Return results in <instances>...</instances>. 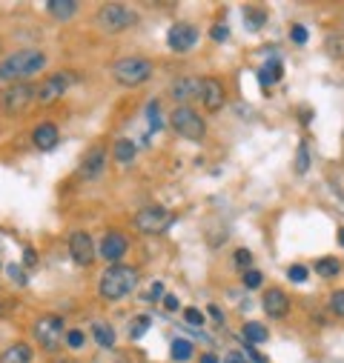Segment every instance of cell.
<instances>
[{
    "label": "cell",
    "instance_id": "8fae6325",
    "mask_svg": "<svg viewBox=\"0 0 344 363\" xmlns=\"http://www.w3.org/2000/svg\"><path fill=\"white\" fill-rule=\"evenodd\" d=\"M166 43H169L172 52H190L198 43V29L190 23H176L166 34Z\"/></svg>",
    "mask_w": 344,
    "mask_h": 363
},
{
    "label": "cell",
    "instance_id": "5bb4252c",
    "mask_svg": "<svg viewBox=\"0 0 344 363\" xmlns=\"http://www.w3.org/2000/svg\"><path fill=\"white\" fill-rule=\"evenodd\" d=\"M126 249H129V238L121 235V232H109V235H104V241H101V255H104V260H121V257L126 255Z\"/></svg>",
    "mask_w": 344,
    "mask_h": 363
},
{
    "label": "cell",
    "instance_id": "30bf717a",
    "mask_svg": "<svg viewBox=\"0 0 344 363\" xmlns=\"http://www.w3.org/2000/svg\"><path fill=\"white\" fill-rule=\"evenodd\" d=\"M75 77L72 75H66V72H58V75H49L47 80H43L40 86H37V101L40 103H52V101H58L66 89H69V83H72Z\"/></svg>",
    "mask_w": 344,
    "mask_h": 363
},
{
    "label": "cell",
    "instance_id": "7c38bea8",
    "mask_svg": "<svg viewBox=\"0 0 344 363\" xmlns=\"http://www.w3.org/2000/svg\"><path fill=\"white\" fill-rule=\"evenodd\" d=\"M69 255L75 263L80 266H90L95 260V246H92V238L86 232H72L69 235Z\"/></svg>",
    "mask_w": 344,
    "mask_h": 363
},
{
    "label": "cell",
    "instance_id": "d590c367",
    "mask_svg": "<svg viewBox=\"0 0 344 363\" xmlns=\"http://www.w3.org/2000/svg\"><path fill=\"white\" fill-rule=\"evenodd\" d=\"M9 278H12V281H15L18 286H23V284H26V275L20 272V266H15V263L9 266Z\"/></svg>",
    "mask_w": 344,
    "mask_h": 363
},
{
    "label": "cell",
    "instance_id": "ee69618b",
    "mask_svg": "<svg viewBox=\"0 0 344 363\" xmlns=\"http://www.w3.org/2000/svg\"><path fill=\"white\" fill-rule=\"evenodd\" d=\"M209 317H215V321L221 324V309L219 306H209Z\"/></svg>",
    "mask_w": 344,
    "mask_h": 363
},
{
    "label": "cell",
    "instance_id": "277c9868",
    "mask_svg": "<svg viewBox=\"0 0 344 363\" xmlns=\"http://www.w3.org/2000/svg\"><path fill=\"white\" fill-rule=\"evenodd\" d=\"M172 223H176V215L166 212L164 206H144L135 215V229L144 235H164Z\"/></svg>",
    "mask_w": 344,
    "mask_h": 363
},
{
    "label": "cell",
    "instance_id": "cb8c5ba5",
    "mask_svg": "<svg viewBox=\"0 0 344 363\" xmlns=\"http://www.w3.org/2000/svg\"><path fill=\"white\" fill-rule=\"evenodd\" d=\"M192 357V343L184 340V338H176L172 340V360H190Z\"/></svg>",
    "mask_w": 344,
    "mask_h": 363
},
{
    "label": "cell",
    "instance_id": "bcb514c9",
    "mask_svg": "<svg viewBox=\"0 0 344 363\" xmlns=\"http://www.w3.org/2000/svg\"><path fill=\"white\" fill-rule=\"evenodd\" d=\"M338 243H341V246H344V229H341V232H338Z\"/></svg>",
    "mask_w": 344,
    "mask_h": 363
},
{
    "label": "cell",
    "instance_id": "b9f144b4",
    "mask_svg": "<svg viewBox=\"0 0 344 363\" xmlns=\"http://www.w3.org/2000/svg\"><path fill=\"white\" fill-rule=\"evenodd\" d=\"M158 298H164V284H152V292H149V300H158Z\"/></svg>",
    "mask_w": 344,
    "mask_h": 363
},
{
    "label": "cell",
    "instance_id": "9a60e30c",
    "mask_svg": "<svg viewBox=\"0 0 344 363\" xmlns=\"http://www.w3.org/2000/svg\"><path fill=\"white\" fill-rule=\"evenodd\" d=\"M201 89H204V80H195V77H181L172 83V98L187 103V101H201Z\"/></svg>",
    "mask_w": 344,
    "mask_h": 363
},
{
    "label": "cell",
    "instance_id": "c3c4849f",
    "mask_svg": "<svg viewBox=\"0 0 344 363\" xmlns=\"http://www.w3.org/2000/svg\"><path fill=\"white\" fill-rule=\"evenodd\" d=\"M0 309H4V303H0Z\"/></svg>",
    "mask_w": 344,
    "mask_h": 363
},
{
    "label": "cell",
    "instance_id": "e0dca14e",
    "mask_svg": "<svg viewBox=\"0 0 344 363\" xmlns=\"http://www.w3.org/2000/svg\"><path fill=\"white\" fill-rule=\"evenodd\" d=\"M32 141H35V146L43 149V152L55 149V146H58V126H55V123H40V126H35Z\"/></svg>",
    "mask_w": 344,
    "mask_h": 363
},
{
    "label": "cell",
    "instance_id": "d6a6232c",
    "mask_svg": "<svg viewBox=\"0 0 344 363\" xmlns=\"http://www.w3.org/2000/svg\"><path fill=\"white\" fill-rule=\"evenodd\" d=\"M184 321H187V324H192V326H201V324H204V314L192 306V309H184Z\"/></svg>",
    "mask_w": 344,
    "mask_h": 363
},
{
    "label": "cell",
    "instance_id": "7a4b0ae2",
    "mask_svg": "<svg viewBox=\"0 0 344 363\" xmlns=\"http://www.w3.org/2000/svg\"><path fill=\"white\" fill-rule=\"evenodd\" d=\"M43 66H47V55L37 49H23L0 63V80H23V77L37 75Z\"/></svg>",
    "mask_w": 344,
    "mask_h": 363
},
{
    "label": "cell",
    "instance_id": "52a82bcc",
    "mask_svg": "<svg viewBox=\"0 0 344 363\" xmlns=\"http://www.w3.org/2000/svg\"><path fill=\"white\" fill-rule=\"evenodd\" d=\"M35 338H37L40 349L55 352L58 343H61V338H66V335H63V317H61V314H43V317H37Z\"/></svg>",
    "mask_w": 344,
    "mask_h": 363
},
{
    "label": "cell",
    "instance_id": "e575fe53",
    "mask_svg": "<svg viewBox=\"0 0 344 363\" xmlns=\"http://www.w3.org/2000/svg\"><path fill=\"white\" fill-rule=\"evenodd\" d=\"M209 34H212V40H215V43H224V40L230 37V29L221 23V26H212V32H209Z\"/></svg>",
    "mask_w": 344,
    "mask_h": 363
},
{
    "label": "cell",
    "instance_id": "60d3db41",
    "mask_svg": "<svg viewBox=\"0 0 344 363\" xmlns=\"http://www.w3.org/2000/svg\"><path fill=\"white\" fill-rule=\"evenodd\" d=\"M235 263H238V266H247V263H250V252H247V249H238V252H235Z\"/></svg>",
    "mask_w": 344,
    "mask_h": 363
},
{
    "label": "cell",
    "instance_id": "f1b7e54d",
    "mask_svg": "<svg viewBox=\"0 0 344 363\" xmlns=\"http://www.w3.org/2000/svg\"><path fill=\"white\" fill-rule=\"evenodd\" d=\"M330 309H333V314L344 317V289L333 292V298H330Z\"/></svg>",
    "mask_w": 344,
    "mask_h": 363
},
{
    "label": "cell",
    "instance_id": "83f0119b",
    "mask_svg": "<svg viewBox=\"0 0 344 363\" xmlns=\"http://www.w3.org/2000/svg\"><path fill=\"white\" fill-rule=\"evenodd\" d=\"M86 343V335L80 332V329H72V332H66V346L69 349H80Z\"/></svg>",
    "mask_w": 344,
    "mask_h": 363
},
{
    "label": "cell",
    "instance_id": "6da1fadb",
    "mask_svg": "<svg viewBox=\"0 0 344 363\" xmlns=\"http://www.w3.org/2000/svg\"><path fill=\"white\" fill-rule=\"evenodd\" d=\"M138 286V269L135 266H123V263H115L104 272V278L98 284V292L104 300H121L126 298Z\"/></svg>",
    "mask_w": 344,
    "mask_h": 363
},
{
    "label": "cell",
    "instance_id": "4fadbf2b",
    "mask_svg": "<svg viewBox=\"0 0 344 363\" xmlns=\"http://www.w3.org/2000/svg\"><path fill=\"white\" fill-rule=\"evenodd\" d=\"M201 103H204V109H209V112H219V109L224 106V86H221V80H215V77H207V80H204Z\"/></svg>",
    "mask_w": 344,
    "mask_h": 363
},
{
    "label": "cell",
    "instance_id": "7bdbcfd3",
    "mask_svg": "<svg viewBox=\"0 0 344 363\" xmlns=\"http://www.w3.org/2000/svg\"><path fill=\"white\" fill-rule=\"evenodd\" d=\"M227 363H247V360H244L241 352H230V355H227Z\"/></svg>",
    "mask_w": 344,
    "mask_h": 363
},
{
    "label": "cell",
    "instance_id": "8992f818",
    "mask_svg": "<svg viewBox=\"0 0 344 363\" xmlns=\"http://www.w3.org/2000/svg\"><path fill=\"white\" fill-rule=\"evenodd\" d=\"M95 23H98V29H104V32H123V29H129V26L135 23V12L126 9V6H121V4H106V6L98 9Z\"/></svg>",
    "mask_w": 344,
    "mask_h": 363
},
{
    "label": "cell",
    "instance_id": "74e56055",
    "mask_svg": "<svg viewBox=\"0 0 344 363\" xmlns=\"http://www.w3.org/2000/svg\"><path fill=\"white\" fill-rule=\"evenodd\" d=\"M293 40L295 43H307V29L305 26H293Z\"/></svg>",
    "mask_w": 344,
    "mask_h": 363
},
{
    "label": "cell",
    "instance_id": "d4e9b609",
    "mask_svg": "<svg viewBox=\"0 0 344 363\" xmlns=\"http://www.w3.org/2000/svg\"><path fill=\"white\" fill-rule=\"evenodd\" d=\"M244 338H247L250 343H264L270 335H267V329H264L262 324H247V326H244Z\"/></svg>",
    "mask_w": 344,
    "mask_h": 363
},
{
    "label": "cell",
    "instance_id": "603a6c76",
    "mask_svg": "<svg viewBox=\"0 0 344 363\" xmlns=\"http://www.w3.org/2000/svg\"><path fill=\"white\" fill-rule=\"evenodd\" d=\"M281 72H284L281 63H278V60H270L262 72H258V83H262V86H270V83H276V80L281 77Z\"/></svg>",
    "mask_w": 344,
    "mask_h": 363
},
{
    "label": "cell",
    "instance_id": "7dc6e473",
    "mask_svg": "<svg viewBox=\"0 0 344 363\" xmlns=\"http://www.w3.org/2000/svg\"><path fill=\"white\" fill-rule=\"evenodd\" d=\"M52 363H72V360H52Z\"/></svg>",
    "mask_w": 344,
    "mask_h": 363
},
{
    "label": "cell",
    "instance_id": "f546056e",
    "mask_svg": "<svg viewBox=\"0 0 344 363\" xmlns=\"http://www.w3.org/2000/svg\"><path fill=\"white\" fill-rule=\"evenodd\" d=\"M287 275H290V281H293V284H305V281H307V269L295 263V266H290V269H287Z\"/></svg>",
    "mask_w": 344,
    "mask_h": 363
},
{
    "label": "cell",
    "instance_id": "836d02e7",
    "mask_svg": "<svg viewBox=\"0 0 344 363\" xmlns=\"http://www.w3.org/2000/svg\"><path fill=\"white\" fill-rule=\"evenodd\" d=\"M244 284L250 286V289H258L262 286V272H255V269H250L247 275H244Z\"/></svg>",
    "mask_w": 344,
    "mask_h": 363
},
{
    "label": "cell",
    "instance_id": "484cf974",
    "mask_svg": "<svg viewBox=\"0 0 344 363\" xmlns=\"http://www.w3.org/2000/svg\"><path fill=\"white\" fill-rule=\"evenodd\" d=\"M267 23V15L262 9H247V26L250 29H262Z\"/></svg>",
    "mask_w": 344,
    "mask_h": 363
},
{
    "label": "cell",
    "instance_id": "ba28073f",
    "mask_svg": "<svg viewBox=\"0 0 344 363\" xmlns=\"http://www.w3.org/2000/svg\"><path fill=\"white\" fill-rule=\"evenodd\" d=\"M37 98V89L35 86H29V83H12V86H6L4 92H0V109L4 112H23V109H29V103Z\"/></svg>",
    "mask_w": 344,
    "mask_h": 363
},
{
    "label": "cell",
    "instance_id": "5b68a950",
    "mask_svg": "<svg viewBox=\"0 0 344 363\" xmlns=\"http://www.w3.org/2000/svg\"><path fill=\"white\" fill-rule=\"evenodd\" d=\"M172 129L187 141H204V134H207L204 117L190 106H178L176 112H172Z\"/></svg>",
    "mask_w": 344,
    "mask_h": 363
},
{
    "label": "cell",
    "instance_id": "d6986e66",
    "mask_svg": "<svg viewBox=\"0 0 344 363\" xmlns=\"http://www.w3.org/2000/svg\"><path fill=\"white\" fill-rule=\"evenodd\" d=\"M0 363H32V349L26 343H15L0 355Z\"/></svg>",
    "mask_w": 344,
    "mask_h": 363
},
{
    "label": "cell",
    "instance_id": "2e32d148",
    "mask_svg": "<svg viewBox=\"0 0 344 363\" xmlns=\"http://www.w3.org/2000/svg\"><path fill=\"white\" fill-rule=\"evenodd\" d=\"M264 312L270 314V317H284L287 312H290V300H287V295L281 292V289H267L264 292Z\"/></svg>",
    "mask_w": 344,
    "mask_h": 363
},
{
    "label": "cell",
    "instance_id": "ac0fdd59",
    "mask_svg": "<svg viewBox=\"0 0 344 363\" xmlns=\"http://www.w3.org/2000/svg\"><path fill=\"white\" fill-rule=\"evenodd\" d=\"M47 9H49V15L55 20H72L78 15V4H75V0H49Z\"/></svg>",
    "mask_w": 344,
    "mask_h": 363
},
{
    "label": "cell",
    "instance_id": "3957f363",
    "mask_svg": "<svg viewBox=\"0 0 344 363\" xmlns=\"http://www.w3.org/2000/svg\"><path fill=\"white\" fill-rule=\"evenodd\" d=\"M152 75V63L147 58H123L112 66V77L118 86H126V89H133V86H141L144 80H149Z\"/></svg>",
    "mask_w": 344,
    "mask_h": 363
},
{
    "label": "cell",
    "instance_id": "f35d334b",
    "mask_svg": "<svg viewBox=\"0 0 344 363\" xmlns=\"http://www.w3.org/2000/svg\"><path fill=\"white\" fill-rule=\"evenodd\" d=\"M23 263H26V266H37V252H35V249H26V252H23Z\"/></svg>",
    "mask_w": 344,
    "mask_h": 363
},
{
    "label": "cell",
    "instance_id": "ab89813d",
    "mask_svg": "<svg viewBox=\"0 0 344 363\" xmlns=\"http://www.w3.org/2000/svg\"><path fill=\"white\" fill-rule=\"evenodd\" d=\"M164 306H166L169 312H178V298H176V295H166V298H164Z\"/></svg>",
    "mask_w": 344,
    "mask_h": 363
},
{
    "label": "cell",
    "instance_id": "4dcf8cb0",
    "mask_svg": "<svg viewBox=\"0 0 344 363\" xmlns=\"http://www.w3.org/2000/svg\"><path fill=\"white\" fill-rule=\"evenodd\" d=\"M149 324H152V321H149V314H141L138 321H135V326H133V338H141V335L149 329Z\"/></svg>",
    "mask_w": 344,
    "mask_h": 363
},
{
    "label": "cell",
    "instance_id": "8d00e7d4",
    "mask_svg": "<svg viewBox=\"0 0 344 363\" xmlns=\"http://www.w3.org/2000/svg\"><path fill=\"white\" fill-rule=\"evenodd\" d=\"M95 363H123V355H115V352L112 355H98Z\"/></svg>",
    "mask_w": 344,
    "mask_h": 363
},
{
    "label": "cell",
    "instance_id": "7402d4cb",
    "mask_svg": "<svg viewBox=\"0 0 344 363\" xmlns=\"http://www.w3.org/2000/svg\"><path fill=\"white\" fill-rule=\"evenodd\" d=\"M115 158H118V163H133V160H135V144L126 141V138H121V141L115 144Z\"/></svg>",
    "mask_w": 344,
    "mask_h": 363
},
{
    "label": "cell",
    "instance_id": "1f68e13d",
    "mask_svg": "<svg viewBox=\"0 0 344 363\" xmlns=\"http://www.w3.org/2000/svg\"><path fill=\"white\" fill-rule=\"evenodd\" d=\"M147 117H149V129H152V132H158V126H161V115H158V103H149V106H147Z\"/></svg>",
    "mask_w": 344,
    "mask_h": 363
},
{
    "label": "cell",
    "instance_id": "ffe728a7",
    "mask_svg": "<svg viewBox=\"0 0 344 363\" xmlns=\"http://www.w3.org/2000/svg\"><path fill=\"white\" fill-rule=\"evenodd\" d=\"M92 335H95V340H98L101 349H112L115 346V329L109 324H95L92 326Z\"/></svg>",
    "mask_w": 344,
    "mask_h": 363
},
{
    "label": "cell",
    "instance_id": "4316f807",
    "mask_svg": "<svg viewBox=\"0 0 344 363\" xmlns=\"http://www.w3.org/2000/svg\"><path fill=\"white\" fill-rule=\"evenodd\" d=\"M310 169V155H307V144H301L298 146V160H295V172L298 174H305Z\"/></svg>",
    "mask_w": 344,
    "mask_h": 363
},
{
    "label": "cell",
    "instance_id": "9c48e42d",
    "mask_svg": "<svg viewBox=\"0 0 344 363\" xmlns=\"http://www.w3.org/2000/svg\"><path fill=\"white\" fill-rule=\"evenodd\" d=\"M78 172H80L83 180H101L104 177V172H106V149H104V144L90 146V152L83 155Z\"/></svg>",
    "mask_w": 344,
    "mask_h": 363
},
{
    "label": "cell",
    "instance_id": "f6af8a7d",
    "mask_svg": "<svg viewBox=\"0 0 344 363\" xmlns=\"http://www.w3.org/2000/svg\"><path fill=\"white\" fill-rule=\"evenodd\" d=\"M201 363H219V357H215V355H204Z\"/></svg>",
    "mask_w": 344,
    "mask_h": 363
},
{
    "label": "cell",
    "instance_id": "44dd1931",
    "mask_svg": "<svg viewBox=\"0 0 344 363\" xmlns=\"http://www.w3.org/2000/svg\"><path fill=\"white\" fill-rule=\"evenodd\" d=\"M316 272L321 278H336L338 272H341V260L338 257H319L316 260Z\"/></svg>",
    "mask_w": 344,
    "mask_h": 363
}]
</instances>
